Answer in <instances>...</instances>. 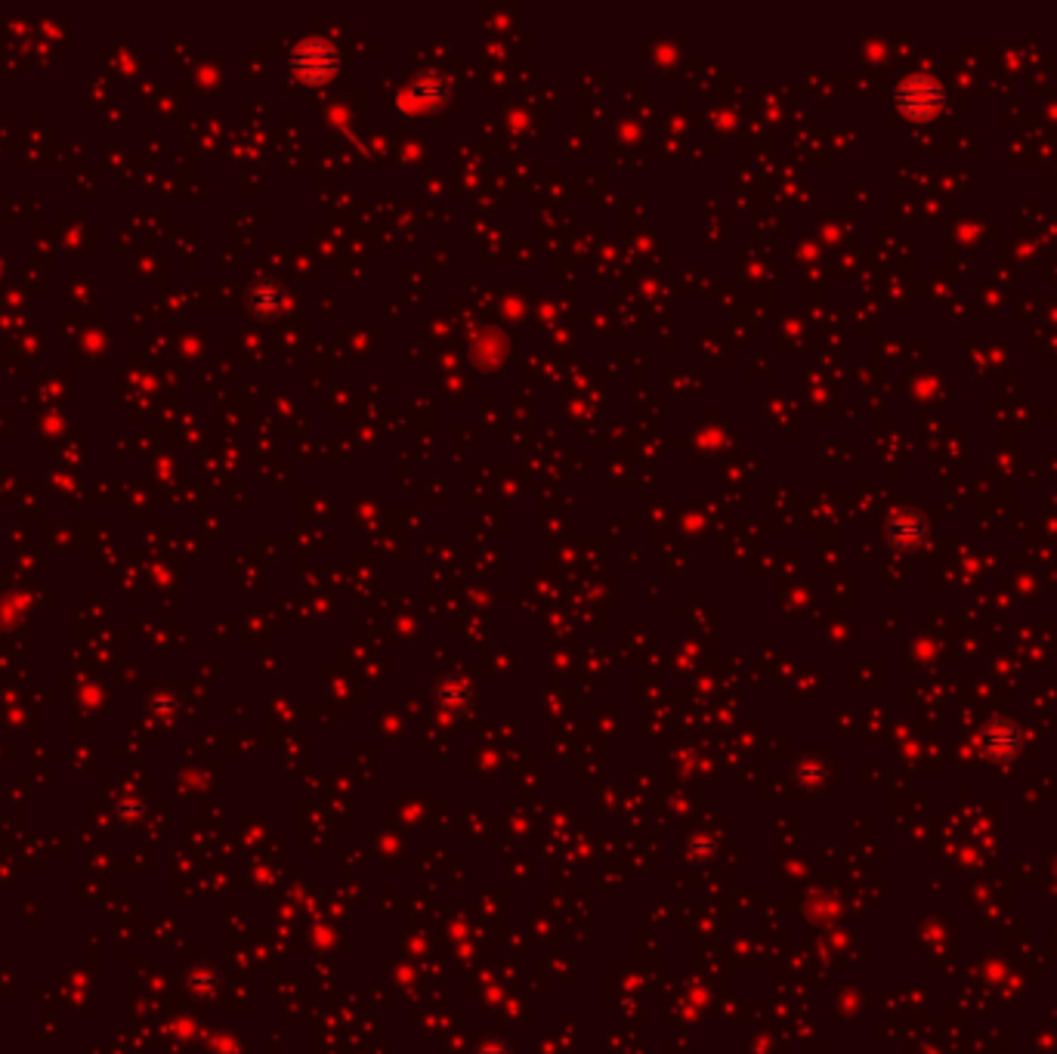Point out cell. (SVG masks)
<instances>
[{
	"instance_id": "obj_1",
	"label": "cell",
	"mask_w": 1057,
	"mask_h": 1054,
	"mask_svg": "<svg viewBox=\"0 0 1057 1054\" xmlns=\"http://www.w3.org/2000/svg\"><path fill=\"white\" fill-rule=\"evenodd\" d=\"M940 96H943V90L931 78H909L900 90V106L906 115L925 118L940 109Z\"/></svg>"
}]
</instances>
